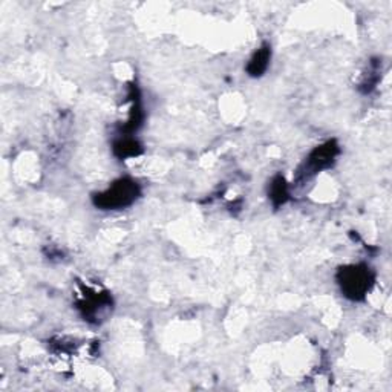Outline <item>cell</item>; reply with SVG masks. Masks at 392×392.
Returning a JSON list of instances; mask_svg holds the SVG:
<instances>
[{
  "label": "cell",
  "instance_id": "obj_1",
  "mask_svg": "<svg viewBox=\"0 0 392 392\" xmlns=\"http://www.w3.org/2000/svg\"><path fill=\"white\" fill-rule=\"evenodd\" d=\"M339 284L346 297L360 300L373 287L374 276L365 265H349L339 271Z\"/></svg>",
  "mask_w": 392,
  "mask_h": 392
},
{
  "label": "cell",
  "instance_id": "obj_2",
  "mask_svg": "<svg viewBox=\"0 0 392 392\" xmlns=\"http://www.w3.org/2000/svg\"><path fill=\"white\" fill-rule=\"evenodd\" d=\"M139 195V187L135 181L123 178L110 186L106 192L95 196V204L105 210H117L127 207Z\"/></svg>",
  "mask_w": 392,
  "mask_h": 392
},
{
  "label": "cell",
  "instance_id": "obj_3",
  "mask_svg": "<svg viewBox=\"0 0 392 392\" xmlns=\"http://www.w3.org/2000/svg\"><path fill=\"white\" fill-rule=\"evenodd\" d=\"M337 154H339V147H337L336 142H328L325 144L316 147L313 152H311V155L308 157L304 169L300 170V176L309 178V176L319 174L320 170L329 167L334 163Z\"/></svg>",
  "mask_w": 392,
  "mask_h": 392
},
{
  "label": "cell",
  "instance_id": "obj_4",
  "mask_svg": "<svg viewBox=\"0 0 392 392\" xmlns=\"http://www.w3.org/2000/svg\"><path fill=\"white\" fill-rule=\"evenodd\" d=\"M270 57H271V51H270V46L268 45H264L260 49H258V53L251 57L250 63L247 66V73L251 75V77H260L268 68V62H270Z\"/></svg>",
  "mask_w": 392,
  "mask_h": 392
},
{
  "label": "cell",
  "instance_id": "obj_5",
  "mask_svg": "<svg viewBox=\"0 0 392 392\" xmlns=\"http://www.w3.org/2000/svg\"><path fill=\"white\" fill-rule=\"evenodd\" d=\"M270 198L271 201H273L275 206H280L284 204L287 198H288V187H287V183L285 179L282 176H276L273 184H271V189H270Z\"/></svg>",
  "mask_w": 392,
  "mask_h": 392
},
{
  "label": "cell",
  "instance_id": "obj_6",
  "mask_svg": "<svg viewBox=\"0 0 392 392\" xmlns=\"http://www.w3.org/2000/svg\"><path fill=\"white\" fill-rule=\"evenodd\" d=\"M139 152H142V146H139L135 139H122L115 144V154L120 158H129V157H137Z\"/></svg>",
  "mask_w": 392,
  "mask_h": 392
}]
</instances>
